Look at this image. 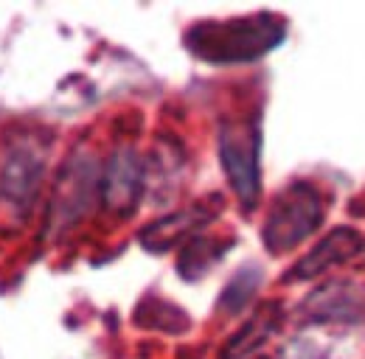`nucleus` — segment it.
<instances>
[{
  "mask_svg": "<svg viewBox=\"0 0 365 359\" xmlns=\"http://www.w3.org/2000/svg\"><path fill=\"white\" fill-rule=\"evenodd\" d=\"M284 40V23L273 14H256L228 23H200L188 31V48L208 62H247Z\"/></svg>",
  "mask_w": 365,
  "mask_h": 359,
  "instance_id": "1",
  "label": "nucleus"
},
{
  "mask_svg": "<svg viewBox=\"0 0 365 359\" xmlns=\"http://www.w3.org/2000/svg\"><path fill=\"white\" fill-rule=\"evenodd\" d=\"M323 217L318 191L307 182L289 185L270 208V217L264 222V244L273 253H284L304 241Z\"/></svg>",
  "mask_w": 365,
  "mask_h": 359,
  "instance_id": "2",
  "label": "nucleus"
},
{
  "mask_svg": "<svg viewBox=\"0 0 365 359\" xmlns=\"http://www.w3.org/2000/svg\"><path fill=\"white\" fill-rule=\"evenodd\" d=\"M259 149H262V132L259 121L245 124H225L220 130V157L225 166L233 191L239 194L242 205L250 211L259 199Z\"/></svg>",
  "mask_w": 365,
  "mask_h": 359,
  "instance_id": "3",
  "label": "nucleus"
},
{
  "mask_svg": "<svg viewBox=\"0 0 365 359\" xmlns=\"http://www.w3.org/2000/svg\"><path fill=\"white\" fill-rule=\"evenodd\" d=\"M40 180H43V155L29 143H17L6 155L0 175V191L6 202H11L17 211L26 214L37 197Z\"/></svg>",
  "mask_w": 365,
  "mask_h": 359,
  "instance_id": "4",
  "label": "nucleus"
},
{
  "mask_svg": "<svg viewBox=\"0 0 365 359\" xmlns=\"http://www.w3.org/2000/svg\"><path fill=\"white\" fill-rule=\"evenodd\" d=\"M101 191L110 208H124L135 202L140 191V166L133 160L130 152H121L118 157H113V163L107 166V175L101 180Z\"/></svg>",
  "mask_w": 365,
  "mask_h": 359,
  "instance_id": "5",
  "label": "nucleus"
},
{
  "mask_svg": "<svg viewBox=\"0 0 365 359\" xmlns=\"http://www.w3.org/2000/svg\"><path fill=\"white\" fill-rule=\"evenodd\" d=\"M351 236H354L351 230H337V233H331L329 239H323L307 259H301V261L295 264L292 278H309V275H318V272H323L329 264H337V261L349 259V256L354 253V247H360V239L349 241Z\"/></svg>",
  "mask_w": 365,
  "mask_h": 359,
  "instance_id": "6",
  "label": "nucleus"
}]
</instances>
